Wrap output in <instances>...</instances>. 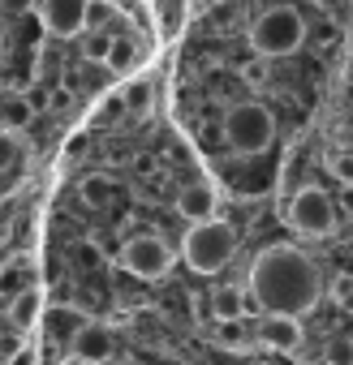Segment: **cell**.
Here are the masks:
<instances>
[{"label":"cell","mask_w":353,"mask_h":365,"mask_svg":"<svg viewBox=\"0 0 353 365\" xmlns=\"http://www.w3.org/2000/svg\"><path fill=\"white\" fill-rule=\"evenodd\" d=\"M250 301L259 314H310L319 305V267L297 245H267L250 262Z\"/></svg>","instance_id":"6da1fadb"},{"label":"cell","mask_w":353,"mask_h":365,"mask_svg":"<svg viewBox=\"0 0 353 365\" xmlns=\"http://www.w3.org/2000/svg\"><path fill=\"white\" fill-rule=\"evenodd\" d=\"M233 254H237V228H233L229 220L190 224V232H186V241H182V258H186L190 271H199V275L224 271Z\"/></svg>","instance_id":"7a4b0ae2"},{"label":"cell","mask_w":353,"mask_h":365,"mask_svg":"<svg viewBox=\"0 0 353 365\" xmlns=\"http://www.w3.org/2000/svg\"><path fill=\"white\" fill-rule=\"evenodd\" d=\"M250 43L259 56L267 61H280V56H293L302 43H306V22L293 5H272L254 18L250 26Z\"/></svg>","instance_id":"3957f363"},{"label":"cell","mask_w":353,"mask_h":365,"mask_svg":"<svg viewBox=\"0 0 353 365\" xmlns=\"http://www.w3.org/2000/svg\"><path fill=\"white\" fill-rule=\"evenodd\" d=\"M220 133H224V142H229L237 155H263V150L272 146V138H276V116H272L263 103L242 99V103H233V108L224 112Z\"/></svg>","instance_id":"277c9868"},{"label":"cell","mask_w":353,"mask_h":365,"mask_svg":"<svg viewBox=\"0 0 353 365\" xmlns=\"http://www.w3.org/2000/svg\"><path fill=\"white\" fill-rule=\"evenodd\" d=\"M289 224H293V232H302L310 241L332 237V228H336V202H332V194L319 190V185L297 190L293 202H289Z\"/></svg>","instance_id":"5b68a950"},{"label":"cell","mask_w":353,"mask_h":365,"mask_svg":"<svg viewBox=\"0 0 353 365\" xmlns=\"http://www.w3.org/2000/svg\"><path fill=\"white\" fill-rule=\"evenodd\" d=\"M121 267L134 279H164L168 267H172V250L159 232H138L121 245Z\"/></svg>","instance_id":"8992f818"},{"label":"cell","mask_w":353,"mask_h":365,"mask_svg":"<svg viewBox=\"0 0 353 365\" xmlns=\"http://www.w3.org/2000/svg\"><path fill=\"white\" fill-rule=\"evenodd\" d=\"M39 18H44L48 35L74 39L91 22V0H39Z\"/></svg>","instance_id":"52a82bcc"},{"label":"cell","mask_w":353,"mask_h":365,"mask_svg":"<svg viewBox=\"0 0 353 365\" xmlns=\"http://www.w3.org/2000/svg\"><path fill=\"white\" fill-rule=\"evenodd\" d=\"M254 339L267 352H297L302 348V318L297 314H263Z\"/></svg>","instance_id":"ba28073f"},{"label":"cell","mask_w":353,"mask_h":365,"mask_svg":"<svg viewBox=\"0 0 353 365\" xmlns=\"http://www.w3.org/2000/svg\"><path fill=\"white\" fill-rule=\"evenodd\" d=\"M69 361H116V339L104 322H86L69 339Z\"/></svg>","instance_id":"9c48e42d"},{"label":"cell","mask_w":353,"mask_h":365,"mask_svg":"<svg viewBox=\"0 0 353 365\" xmlns=\"http://www.w3.org/2000/svg\"><path fill=\"white\" fill-rule=\"evenodd\" d=\"M176 215H182V220H190V224L216 220V190H212V185H203V180L186 185L182 194H176Z\"/></svg>","instance_id":"30bf717a"},{"label":"cell","mask_w":353,"mask_h":365,"mask_svg":"<svg viewBox=\"0 0 353 365\" xmlns=\"http://www.w3.org/2000/svg\"><path fill=\"white\" fill-rule=\"evenodd\" d=\"M86 322H91V318H86L78 305H48L44 318H39V327H44L48 339H74Z\"/></svg>","instance_id":"8fae6325"},{"label":"cell","mask_w":353,"mask_h":365,"mask_svg":"<svg viewBox=\"0 0 353 365\" xmlns=\"http://www.w3.org/2000/svg\"><path fill=\"white\" fill-rule=\"evenodd\" d=\"M250 309H254L250 288L242 292L237 284H224V288H216V292H212V314H216V322H242Z\"/></svg>","instance_id":"7c38bea8"},{"label":"cell","mask_w":353,"mask_h":365,"mask_svg":"<svg viewBox=\"0 0 353 365\" xmlns=\"http://www.w3.org/2000/svg\"><path fill=\"white\" fill-rule=\"evenodd\" d=\"M26 288H35V262L26 258V254H9V262L0 267V297H18V292H26Z\"/></svg>","instance_id":"4fadbf2b"},{"label":"cell","mask_w":353,"mask_h":365,"mask_svg":"<svg viewBox=\"0 0 353 365\" xmlns=\"http://www.w3.org/2000/svg\"><path fill=\"white\" fill-rule=\"evenodd\" d=\"M44 297L35 292V288H26V292H18L14 301H9V327H18L22 335L26 331H35V322L44 318V305H39Z\"/></svg>","instance_id":"5bb4252c"},{"label":"cell","mask_w":353,"mask_h":365,"mask_svg":"<svg viewBox=\"0 0 353 365\" xmlns=\"http://www.w3.org/2000/svg\"><path fill=\"white\" fill-rule=\"evenodd\" d=\"M31 116H35L31 95H9L5 103H0V125H5V129H26Z\"/></svg>","instance_id":"9a60e30c"},{"label":"cell","mask_w":353,"mask_h":365,"mask_svg":"<svg viewBox=\"0 0 353 365\" xmlns=\"http://www.w3.org/2000/svg\"><path fill=\"white\" fill-rule=\"evenodd\" d=\"M134 61H138V43H134L129 35H116V39H112V48H108V61H104V65H108L112 73H129V69H134Z\"/></svg>","instance_id":"2e32d148"},{"label":"cell","mask_w":353,"mask_h":365,"mask_svg":"<svg viewBox=\"0 0 353 365\" xmlns=\"http://www.w3.org/2000/svg\"><path fill=\"white\" fill-rule=\"evenodd\" d=\"M78 194H82V202H86V207H104V202H108V194H112V180H108V176H99V172H91V176H82Z\"/></svg>","instance_id":"e0dca14e"},{"label":"cell","mask_w":353,"mask_h":365,"mask_svg":"<svg viewBox=\"0 0 353 365\" xmlns=\"http://www.w3.org/2000/svg\"><path fill=\"white\" fill-rule=\"evenodd\" d=\"M323 365H353V335H332L323 344Z\"/></svg>","instance_id":"ac0fdd59"},{"label":"cell","mask_w":353,"mask_h":365,"mask_svg":"<svg viewBox=\"0 0 353 365\" xmlns=\"http://www.w3.org/2000/svg\"><path fill=\"white\" fill-rule=\"evenodd\" d=\"M121 99H125V112H129V116H146V112H151V86H146V82L125 86Z\"/></svg>","instance_id":"d6986e66"},{"label":"cell","mask_w":353,"mask_h":365,"mask_svg":"<svg viewBox=\"0 0 353 365\" xmlns=\"http://www.w3.org/2000/svg\"><path fill=\"white\" fill-rule=\"evenodd\" d=\"M250 344H259V339H250L242 322H220V348H229V352H246Z\"/></svg>","instance_id":"ffe728a7"},{"label":"cell","mask_w":353,"mask_h":365,"mask_svg":"<svg viewBox=\"0 0 353 365\" xmlns=\"http://www.w3.org/2000/svg\"><path fill=\"white\" fill-rule=\"evenodd\" d=\"M74 258H78L82 267H91V271H95V267H104V245H99L95 237H86V241H78V245H74Z\"/></svg>","instance_id":"44dd1931"},{"label":"cell","mask_w":353,"mask_h":365,"mask_svg":"<svg viewBox=\"0 0 353 365\" xmlns=\"http://www.w3.org/2000/svg\"><path fill=\"white\" fill-rule=\"evenodd\" d=\"M108 48H112V39H108L104 31H95V35H86V43H82V56L104 65V61H108Z\"/></svg>","instance_id":"7402d4cb"},{"label":"cell","mask_w":353,"mask_h":365,"mask_svg":"<svg viewBox=\"0 0 353 365\" xmlns=\"http://www.w3.org/2000/svg\"><path fill=\"white\" fill-rule=\"evenodd\" d=\"M242 78H246L250 86H263V82H267V56H259V61L242 65Z\"/></svg>","instance_id":"603a6c76"},{"label":"cell","mask_w":353,"mask_h":365,"mask_svg":"<svg viewBox=\"0 0 353 365\" xmlns=\"http://www.w3.org/2000/svg\"><path fill=\"white\" fill-rule=\"evenodd\" d=\"M14 159H18V142H14V133L5 125H0V168H9Z\"/></svg>","instance_id":"cb8c5ba5"},{"label":"cell","mask_w":353,"mask_h":365,"mask_svg":"<svg viewBox=\"0 0 353 365\" xmlns=\"http://www.w3.org/2000/svg\"><path fill=\"white\" fill-rule=\"evenodd\" d=\"M332 176L340 180V185H353V155H336L332 159Z\"/></svg>","instance_id":"d4e9b609"},{"label":"cell","mask_w":353,"mask_h":365,"mask_svg":"<svg viewBox=\"0 0 353 365\" xmlns=\"http://www.w3.org/2000/svg\"><path fill=\"white\" fill-rule=\"evenodd\" d=\"M5 365H39V352H35L31 344H22V348H18V352L5 361Z\"/></svg>","instance_id":"484cf974"},{"label":"cell","mask_w":353,"mask_h":365,"mask_svg":"<svg viewBox=\"0 0 353 365\" xmlns=\"http://www.w3.org/2000/svg\"><path fill=\"white\" fill-rule=\"evenodd\" d=\"M39 0H0V14H31Z\"/></svg>","instance_id":"4316f807"},{"label":"cell","mask_w":353,"mask_h":365,"mask_svg":"<svg viewBox=\"0 0 353 365\" xmlns=\"http://www.w3.org/2000/svg\"><path fill=\"white\" fill-rule=\"evenodd\" d=\"M332 292H336V301H353V275H340Z\"/></svg>","instance_id":"83f0119b"},{"label":"cell","mask_w":353,"mask_h":365,"mask_svg":"<svg viewBox=\"0 0 353 365\" xmlns=\"http://www.w3.org/2000/svg\"><path fill=\"white\" fill-rule=\"evenodd\" d=\"M31 103H35V112H44V108H48V103H52V99H48V95H44V91H35V95H31Z\"/></svg>","instance_id":"f1b7e54d"},{"label":"cell","mask_w":353,"mask_h":365,"mask_svg":"<svg viewBox=\"0 0 353 365\" xmlns=\"http://www.w3.org/2000/svg\"><path fill=\"white\" fill-rule=\"evenodd\" d=\"M65 365H125V361H65Z\"/></svg>","instance_id":"f546056e"},{"label":"cell","mask_w":353,"mask_h":365,"mask_svg":"<svg viewBox=\"0 0 353 365\" xmlns=\"http://www.w3.org/2000/svg\"><path fill=\"white\" fill-rule=\"evenodd\" d=\"M5 262H9V250H5V245H0V267H5Z\"/></svg>","instance_id":"4dcf8cb0"},{"label":"cell","mask_w":353,"mask_h":365,"mask_svg":"<svg viewBox=\"0 0 353 365\" xmlns=\"http://www.w3.org/2000/svg\"><path fill=\"white\" fill-rule=\"evenodd\" d=\"M203 5H207V9H216V5H224V0H203Z\"/></svg>","instance_id":"1f68e13d"},{"label":"cell","mask_w":353,"mask_h":365,"mask_svg":"<svg viewBox=\"0 0 353 365\" xmlns=\"http://www.w3.org/2000/svg\"><path fill=\"white\" fill-rule=\"evenodd\" d=\"M319 5H323V9H332V5H336V0H319Z\"/></svg>","instance_id":"d6a6232c"}]
</instances>
